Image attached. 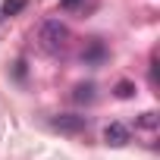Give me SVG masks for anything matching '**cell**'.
I'll return each instance as SVG.
<instances>
[{
  "mask_svg": "<svg viewBox=\"0 0 160 160\" xmlns=\"http://www.w3.org/2000/svg\"><path fill=\"white\" fill-rule=\"evenodd\" d=\"M91 91H94L91 85H82V88H75V101H91V98H94Z\"/></svg>",
  "mask_w": 160,
  "mask_h": 160,
  "instance_id": "obj_5",
  "label": "cell"
},
{
  "mask_svg": "<svg viewBox=\"0 0 160 160\" xmlns=\"http://www.w3.org/2000/svg\"><path fill=\"white\" fill-rule=\"evenodd\" d=\"M129 94H132V88H129V85L122 82V85H119V98H129Z\"/></svg>",
  "mask_w": 160,
  "mask_h": 160,
  "instance_id": "obj_6",
  "label": "cell"
},
{
  "mask_svg": "<svg viewBox=\"0 0 160 160\" xmlns=\"http://www.w3.org/2000/svg\"><path fill=\"white\" fill-rule=\"evenodd\" d=\"M53 126L63 129V132H75V129H82V126H85V119H82V116H57Z\"/></svg>",
  "mask_w": 160,
  "mask_h": 160,
  "instance_id": "obj_3",
  "label": "cell"
},
{
  "mask_svg": "<svg viewBox=\"0 0 160 160\" xmlns=\"http://www.w3.org/2000/svg\"><path fill=\"white\" fill-rule=\"evenodd\" d=\"M22 7H25L22 0H3V13H7V16H10V13H19Z\"/></svg>",
  "mask_w": 160,
  "mask_h": 160,
  "instance_id": "obj_4",
  "label": "cell"
},
{
  "mask_svg": "<svg viewBox=\"0 0 160 160\" xmlns=\"http://www.w3.org/2000/svg\"><path fill=\"white\" fill-rule=\"evenodd\" d=\"M66 38H69V28H66L60 19H47V22L41 25V32H38L41 47H44V50H50V53L63 50V47H66Z\"/></svg>",
  "mask_w": 160,
  "mask_h": 160,
  "instance_id": "obj_1",
  "label": "cell"
},
{
  "mask_svg": "<svg viewBox=\"0 0 160 160\" xmlns=\"http://www.w3.org/2000/svg\"><path fill=\"white\" fill-rule=\"evenodd\" d=\"M78 3H82V0H63V7H66V10H72V7H78Z\"/></svg>",
  "mask_w": 160,
  "mask_h": 160,
  "instance_id": "obj_7",
  "label": "cell"
},
{
  "mask_svg": "<svg viewBox=\"0 0 160 160\" xmlns=\"http://www.w3.org/2000/svg\"><path fill=\"white\" fill-rule=\"evenodd\" d=\"M104 141L113 144V148H122V144L129 141V129H126L122 122H110V126L104 129Z\"/></svg>",
  "mask_w": 160,
  "mask_h": 160,
  "instance_id": "obj_2",
  "label": "cell"
}]
</instances>
